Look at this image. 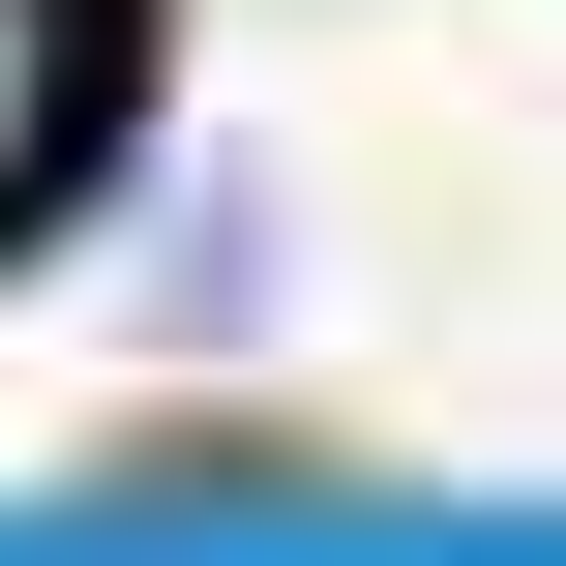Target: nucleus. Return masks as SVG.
<instances>
[{
	"label": "nucleus",
	"instance_id": "obj_1",
	"mask_svg": "<svg viewBox=\"0 0 566 566\" xmlns=\"http://www.w3.org/2000/svg\"><path fill=\"white\" fill-rule=\"evenodd\" d=\"M90 119H119V0H0V239L90 179Z\"/></svg>",
	"mask_w": 566,
	"mask_h": 566
}]
</instances>
